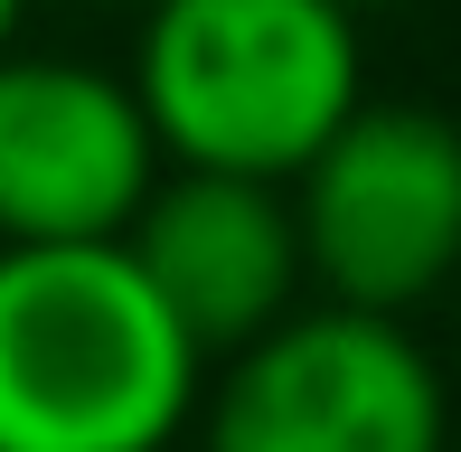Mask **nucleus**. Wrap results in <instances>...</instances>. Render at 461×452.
<instances>
[{
    "instance_id": "1",
    "label": "nucleus",
    "mask_w": 461,
    "mask_h": 452,
    "mask_svg": "<svg viewBox=\"0 0 461 452\" xmlns=\"http://www.w3.org/2000/svg\"><path fill=\"white\" fill-rule=\"evenodd\" d=\"M207 367L122 236L0 245V452H160Z\"/></svg>"
},
{
    "instance_id": "2",
    "label": "nucleus",
    "mask_w": 461,
    "mask_h": 452,
    "mask_svg": "<svg viewBox=\"0 0 461 452\" xmlns=\"http://www.w3.org/2000/svg\"><path fill=\"white\" fill-rule=\"evenodd\" d=\"M132 86L170 160L302 179V160L367 104V38L348 0H151Z\"/></svg>"
},
{
    "instance_id": "3",
    "label": "nucleus",
    "mask_w": 461,
    "mask_h": 452,
    "mask_svg": "<svg viewBox=\"0 0 461 452\" xmlns=\"http://www.w3.org/2000/svg\"><path fill=\"white\" fill-rule=\"evenodd\" d=\"M188 434L198 452H452V386L414 321L311 293L207 367Z\"/></svg>"
},
{
    "instance_id": "4",
    "label": "nucleus",
    "mask_w": 461,
    "mask_h": 452,
    "mask_svg": "<svg viewBox=\"0 0 461 452\" xmlns=\"http://www.w3.org/2000/svg\"><path fill=\"white\" fill-rule=\"evenodd\" d=\"M311 293L358 312H424L461 283V122L367 95L292 179Z\"/></svg>"
},
{
    "instance_id": "5",
    "label": "nucleus",
    "mask_w": 461,
    "mask_h": 452,
    "mask_svg": "<svg viewBox=\"0 0 461 452\" xmlns=\"http://www.w3.org/2000/svg\"><path fill=\"white\" fill-rule=\"evenodd\" d=\"M160 170L170 151L141 113L132 67L0 48V245L122 236Z\"/></svg>"
},
{
    "instance_id": "6",
    "label": "nucleus",
    "mask_w": 461,
    "mask_h": 452,
    "mask_svg": "<svg viewBox=\"0 0 461 452\" xmlns=\"http://www.w3.org/2000/svg\"><path fill=\"white\" fill-rule=\"evenodd\" d=\"M141 274L170 293L188 339L207 358L264 339L283 312L311 302V255L302 217H292V179H245V170H188L170 160L141 217L122 226Z\"/></svg>"
},
{
    "instance_id": "7",
    "label": "nucleus",
    "mask_w": 461,
    "mask_h": 452,
    "mask_svg": "<svg viewBox=\"0 0 461 452\" xmlns=\"http://www.w3.org/2000/svg\"><path fill=\"white\" fill-rule=\"evenodd\" d=\"M19 10H29V0H0V48H19Z\"/></svg>"
},
{
    "instance_id": "8",
    "label": "nucleus",
    "mask_w": 461,
    "mask_h": 452,
    "mask_svg": "<svg viewBox=\"0 0 461 452\" xmlns=\"http://www.w3.org/2000/svg\"><path fill=\"white\" fill-rule=\"evenodd\" d=\"M95 10H151V0H95Z\"/></svg>"
},
{
    "instance_id": "9",
    "label": "nucleus",
    "mask_w": 461,
    "mask_h": 452,
    "mask_svg": "<svg viewBox=\"0 0 461 452\" xmlns=\"http://www.w3.org/2000/svg\"><path fill=\"white\" fill-rule=\"evenodd\" d=\"M348 10H358V19H367V10H395V0H348Z\"/></svg>"
},
{
    "instance_id": "10",
    "label": "nucleus",
    "mask_w": 461,
    "mask_h": 452,
    "mask_svg": "<svg viewBox=\"0 0 461 452\" xmlns=\"http://www.w3.org/2000/svg\"><path fill=\"white\" fill-rule=\"evenodd\" d=\"M160 452H179V443H160Z\"/></svg>"
},
{
    "instance_id": "11",
    "label": "nucleus",
    "mask_w": 461,
    "mask_h": 452,
    "mask_svg": "<svg viewBox=\"0 0 461 452\" xmlns=\"http://www.w3.org/2000/svg\"><path fill=\"white\" fill-rule=\"evenodd\" d=\"M452 302H461V283H452Z\"/></svg>"
}]
</instances>
